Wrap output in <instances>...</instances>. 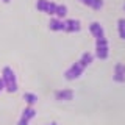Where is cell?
Segmentation results:
<instances>
[{
	"label": "cell",
	"mask_w": 125,
	"mask_h": 125,
	"mask_svg": "<svg viewBox=\"0 0 125 125\" xmlns=\"http://www.w3.org/2000/svg\"><path fill=\"white\" fill-rule=\"evenodd\" d=\"M94 61V55L91 52H84L83 55L80 56V60L75 61L70 67L64 72V78L67 81H73V80H77V78H80L81 75L84 73V70L86 67H88L89 64Z\"/></svg>",
	"instance_id": "cell-1"
},
{
	"label": "cell",
	"mask_w": 125,
	"mask_h": 125,
	"mask_svg": "<svg viewBox=\"0 0 125 125\" xmlns=\"http://www.w3.org/2000/svg\"><path fill=\"white\" fill-rule=\"evenodd\" d=\"M34 6H36L39 11H42V13L55 16V17H58V19L66 17V14H67V6L55 3L52 0H36Z\"/></svg>",
	"instance_id": "cell-2"
},
{
	"label": "cell",
	"mask_w": 125,
	"mask_h": 125,
	"mask_svg": "<svg viewBox=\"0 0 125 125\" xmlns=\"http://www.w3.org/2000/svg\"><path fill=\"white\" fill-rule=\"evenodd\" d=\"M3 78V83H5V91H8L10 94L16 92L19 89V84H17V77H16V72L13 70V67L10 66H5L2 69V75Z\"/></svg>",
	"instance_id": "cell-3"
},
{
	"label": "cell",
	"mask_w": 125,
	"mask_h": 125,
	"mask_svg": "<svg viewBox=\"0 0 125 125\" xmlns=\"http://www.w3.org/2000/svg\"><path fill=\"white\" fill-rule=\"evenodd\" d=\"M95 56L99 60H106L109 56V45H108V39L105 34L95 38Z\"/></svg>",
	"instance_id": "cell-4"
},
{
	"label": "cell",
	"mask_w": 125,
	"mask_h": 125,
	"mask_svg": "<svg viewBox=\"0 0 125 125\" xmlns=\"http://www.w3.org/2000/svg\"><path fill=\"white\" fill-rule=\"evenodd\" d=\"M34 116H36V109H34V106H25V109H23L22 114H21V119H19L17 125H28L30 120L33 119Z\"/></svg>",
	"instance_id": "cell-5"
},
{
	"label": "cell",
	"mask_w": 125,
	"mask_h": 125,
	"mask_svg": "<svg viewBox=\"0 0 125 125\" xmlns=\"http://www.w3.org/2000/svg\"><path fill=\"white\" fill-rule=\"evenodd\" d=\"M113 80H114L116 83H125V64L124 62H117L114 66Z\"/></svg>",
	"instance_id": "cell-6"
},
{
	"label": "cell",
	"mask_w": 125,
	"mask_h": 125,
	"mask_svg": "<svg viewBox=\"0 0 125 125\" xmlns=\"http://www.w3.org/2000/svg\"><path fill=\"white\" fill-rule=\"evenodd\" d=\"M81 30V23L78 19H66L64 21V31L66 33H75Z\"/></svg>",
	"instance_id": "cell-7"
},
{
	"label": "cell",
	"mask_w": 125,
	"mask_h": 125,
	"mask_svg": "<svg viewBox=\"0 0 125 125\" xmlns=\"http://www.w3.org/2000/svg\"><path fill=\"white\" fill-rule=\"evenodd\" d=\"M55 99L60 102H69L73 99V91L72 89H58L55 92Z\"/></svg>",
	"instance_id": "cell-8"
},
{
	"label": "cell",
	"mask_w": 125,
	"mask_h": 125,
	"mask_svg": "<svg viewBox=\"0 0 125 125\" xmlns=\"http://www.w3.org/2000/svg\"><path fill=\"white\" fill-rule=\"evenodd\" d=\"M49 28L52 31H64V19H58V17L50 19Z\"/></svg>",
	"instance_id": "cell-9"
},
{
	"label": "cell",
	"mask_w": 125,
	"mask_h": 125,
	"mask_svg": "<svg viewBox=\"0 0 125 125\" xmlns=\"http://www.w3.org/2000/svg\"><path fill=\"white\" fill-rule=\"evenodd\" d=\"M89 31H91V34L94 38H99V36H103L105 34L103 27H102L99 22H91L89 23Z\"/></svg>",
	"instance_id": "cell-10"
},
{
	"label": "cell",
	"mask_w": 125,
	"mask_h": 125,
	"mask_svg": "<svg viewBox=\"0 0 125 125\" xmlns=\"http://www.w3.org/2000/svg\"><path fill=\"white\" fill-rule=\"evenodd\" d=\"M81 3H83L84 6H88V8H92V10H95V11H99L103 8V0H80Z\"/></svg>",
	"instance_id": "cell-11"
},
{
	"label": "cell",
	"mask_w": 125,
	"mask_h": 125,
	"mask_svg": "<svg viewBox=\"0 0 125 125\" xmlns=\"http://www.w3.org/2000/svg\"><path fill=\"white\" fill-rule=\"evenodd\" d=\"M23 100L27 102L28 106H34V103L38 102V95L33 94V92H25V94H23Z\"/></svg>",
	"instance_id": "cell-12"
},
{
	"label": "cell",
	"mask_w": 125,
	"mask_h": 125,
	"mask_svg": "<svg viewBox=\"0 0 125 125\" xmlns=\"http://www.w3.org/2000/svg\"><path fill=\"white\" fill-rule=\"evenodd\" d=\"M117 31H119L120 39H124V41H125V19L124 17L117 21Z\"/></svg>",
	"instance_id": "cell-13"
},
{
	"label": "cell",
	"mask_w": 125,
	"mask_h": 125,
	"mask_svg": "<svg viewBox=\"0 0 125 125\" xmlns=\"http://www.w3.org/2000/svg\"><path fill=\"white\" fill-rule=\"evenodd\" d=\"M3 89H5V83H3V78L0 77V92H2Z\"/></svg>",
	"instance_id": "cell-14"
},
{
	"label": "cell",
	"mask_w": 125,
	"mask_h": 125,
	"mask_svg": "<svg viewBox=\"0 0 125 125\" xmlns=\"http://www.w3.org/2000/svg\"><path fill=\"white\" fill-rule=\"evenodd\" d=\"M47 125H58L56 122H50V124H47Z\"/></svg>",
	"instance_id": "cell-15"
},
{
	"label": "cell",
	"mask_w": 125,
	"mask_h": 125,
	"mask_svg": "<svg viewBox=\"0 0 125 125\" xmlns=\"http://www.w3.org/2000/svg\"><path fill=\"white\" fill-rule=\"evenodd\" d=\"M2 2H3V3H10L11 0H2Z\"/></svg>",
	"instance_id": "cell-16"
},
{
	"label": "cell",
	"mask_w": 125,
	"mask_h": 125,
	"mask_svg": "<svg viewBox=\"0 0 125 125\" xmlns=\"http://www.w3.org/2000/svg\"><path fill=\"white\" fill-rule=\"evenodd\" d=\"M124 10H125V3H124Z\"/></svg>",
	"instance_id": "cell-17"
}]
</instances>
